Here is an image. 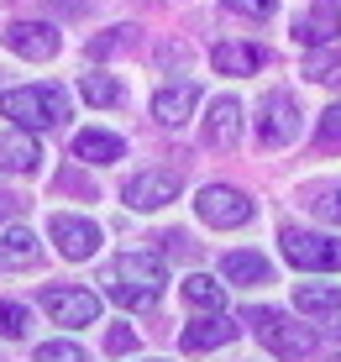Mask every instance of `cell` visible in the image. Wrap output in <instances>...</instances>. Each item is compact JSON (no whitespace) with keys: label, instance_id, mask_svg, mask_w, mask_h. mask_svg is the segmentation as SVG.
<instances>
[{"label":"cell","instance_id":"cell-6","mask_svg":"<svg viewBox=\"0 0 341 362\" xmlns=\"http://www.w3.org/2000/svg\"><path fill=\"white\" fill-rule=\"evenodd\" d=\"M294 136H299V105H294V95H284V90L262 95V105H258V142L262 147H289Z\"/></svg>","mask_w":341,"mask_h":362},{"label":"cell","instance_id":"cell-26","mask_svg":"<svg viewBox=\"0 0 341 362\" xmlns=\"http://www.w3.org/2000/svg\"><path fill=\"white\" fill-rule=\"evenodd\" d=\"M32 357H37V362H90L79 341H63V336H58V341H42Z\"/></svg>","mask_w":341,"mask_h":362},{"label":"cell","instance_id":"cell-21","mask_svg":"<svg viewBox=\"0 0 341 362\" xmlns=\"http://www.w3.org/2000/svg\"><path fill=\"white\" fill-rule=\"evenodd\" d=\"M184 299L195 310H205V315H216V310L226 305V289L210 279V273H189V279H184Z\"/></svg>","mask_w":341,"mask_h":362},{"label":"cell","instance_id":"cell-10","mask_svg":"<svg viewBox=\"0 0 341 362\" xmlns=\"http://www.w3.org/2000/svg\"><path fill=\"white\" fill-rule=\"evenodd\" d=\"M42 310L58 326H90L100 315V299L90 289H42Z\"/></svg>","mask_w":341,"mask_h":362},{"label":"cell","instance_id":"cell-20","mask_svg":"<svg viewBox=\"0 0 341 362\" xmlns=\"http://www.w3.org/2000/svg\"><path fill=\"white\" fill-rule=\"evenodd\" d=\"M294 305L305 310V315H336V310H341V289H336V284H299Z\"/></svg>","mask_w":341,"mask_h":362},{"label":"cell","instance_id":"cell-29","mask_svg":"<svg viewBox=\"0 0 341 362\" xmlns=\"http://www.w3.org/2000/svg\"><path fill=\"white\" fill-rule=\"evenodd\" d=\"M132 32H137V27H116L110 37H95V42H90V58H105V53H116V47H126V42H132Z\"/></svg>","mask_w":341,"mask_h":362},{"label":"cell","instance_id":"cell-2","mask_svg":"<svg viewBox=\"0 0 341 362\" xmlns=\"http://www.w3.org/2000/svg\"><path fill=\"white\" fill-rule=\"evenodd\" d=\"M0 116H11L21 132H58L69 127V90H58V84L0 90Z\"/></svg>","mask_w":341,"mask_h":362},{"label":"cell","instance_id":"cell-14","mask_svg":"<svg viewBox=\"0 0 341 362\" xmlns=\"http://www.w3.org/2000/svg\"><path fill=\"white\" fill-rule=\"evenodd\" d=\"M336 32H341V16H336V6H310L305 16H294V37L305 47H336Z\"/></svg>","mask_w":341,"mask_h":362},{"label":"cell","instance_id":"cell-18","mask_svg":"<svg viewBox=\"0 0 341 362\" xmlns=\"http://www.w3.org/2000/svg\"><path fill=\"white\" fill-rule=\"evenodd\" d=\"M210 64H216L221 74H258L262 64H268V53L252 42H221L216 53H210Z\"/></svg>","mask_w":341,"mask_h":362},{"label":"cell","instance_id":"cell-17","mask_svg":"<svg viewBox=\"0 0 341 362\" xmlns=\"http://www.w3.org/2000/svg\"><path fill=\"white\" fill-rule=\"evenodd\" d=\"M37 257H42V247H37V236L27 226H6L0 231V268H37Z\"/></svg>","mask_w":341,"mask_h":362},{"label":"cell","instance_id":"cell-27","mask_svg":"<svg viewBox=\"0 0 341 362\" xmlns=\"http://www.w3.org/2000/svg\"><path fill=\"white\" fill-rule=\"evenodd\" d=\"M315 142L320 147H341V105H325L320 127H315Z\"/></svg>","mask_w":341,"mask_h":362},{"label":"cell","instance_id":"cell-30","mask_svg":"<svg viewBox=\"0 0 341 362\" xmlns=\"http://www.w3.org/2000/svg\"><path fill=\"white\" fill-rule=\"evenodd\" d=\"M132 346H137V331H132V326H110V331H105V352H110V357H126Z\"/></svg>","mask_w":341,"mask_h":362},{"label":"cell","instance_id":"cell-11","mask_svg":"<svg viewBox=\"0 0 341 362\" xmlns=\"http://www.w3.org/2000/svg\"><path fill=\"white\" fill-rule=\"evenodd\" d=\"M236 320L231 315H200V320H189L184 326V336H179V346L184 352H216V346H226V341H236Z\"/></svg>","mask_w":341,"mask_h":362},{"label":"cell","instance_id":"cell-16","mask_svg":"<svg viewBox=\"0 0 341 362\" xmlns=\"http://www.w3.org/2000/svg\"><path fill=\"white\" fill-rule=\"evenodd\" d=\"M121 153H126V142H121L116 132H100V127H90V132H79V136H74V158H79V163H90V168L116 163Z\"/></svg>","mask_w":341,"mask_h":362},{"label":"cell","instance_id":"cell-9","mask_svg":"<svg viewBox=\"0 0 341 362\" xmlns=\"http://www.w3.org/2000/svg\"><path fill=\"white\" fill-rule=\"evenodd\" d=\"M58 27H47V21H11L6 27V47L16 58H32V64H47V58L58 53Z\"/></svg>","mask_w":341,"mask_h":362},{"label":"cell","instance_id":"cell-24","mask_svg":"<svg viewBox=\"0 0 341 362\" xmlns=\"http://www.w3.org/2000/svg\"><path fill=\"white\" fill-rule=\"evenodd\" d=\"M32 326V315H27V305H16V299H0V336H11V341H21Z\"/></svg>","mask_w":341,"mask_h":362},{"label":"cell","instance_id":"cell-12","mask_svg":"<svg viewBox=\"0 0 341 362\" xmlns=\"http://www.w3.org/2000/svg\"><path fill=\"white\" fill-rule=\"evenodd\" d=\"M195 105H200L195 84H163V90L153 95V121L158 127H184V121L195 116Z\"/></svg>","mask_w":341,"mask_h":362},{"label":"cell","instance_id":"cell-32","mask_svg":"<svg viewBox=\"0 0 341 362\" xmlns=\"http://www.w3.org/2000/svg\"><path fill=\"white\" fill-rule=\"evenodd\" d=\"M147 362H163V357H147Z\"/></svg>","mask_w":341,"mask_h":362},{"label":"cell","instance_id":"cell-5","mask_svg":"<svg viewBox=\"0 0 341 362\" xmlns=\"http://www.w3.org/2000/svg\"><path fill=\"white\" fill-rule=\"evenodd\" d=\"M195 216L216 231H231V226H247L252 221V199L242 189H231V184H205L195 194Z\"/></svg>","mask_w":341,"mask_h":362},{"label":"cell","instance_id":"cell-3","mask_svg":"<svg viewBox=\"0 0 341 362\" xmlns=\"http://www.w3.org/2000/svg\"><path fill=\"white\" fill-rule=\"evenodd\" d=\"M247 320L258 326L262 336V346H268L273 357H284V362H305L315 352V331L310 326H299L294 315H284V310H247Z\"/></svg>","mask_w":341,"mask_h":362},{"label":"cell","instance_id":"cell-13","mask_svg":"<svg viewBox=\"0 0 341 362\" xmlns=\"http://www.w3.org/2000/svg\"><path fill=\"white\" fill-rule=\"evenodd\" d=\"M205 142H210V147H236V142H242V100L221 95L216 105H210V116H205Z\"/></svg>","mask_w":341,"mask_h":362},{"label":"cell","instance_id":"cell-8","mask_svg":"<svg viewBox=\"0 0 341 362\" xmlns=\"http://www.w3.org/2000/svg\"><path fill=\"white\" fill-rule=\"evenodd\" d=\"M121 199H126L132 210H163V205H173V199H179V173L147 168V173H137V179H126Z\"/></svg>","mask_w":341,"mask_h":362},{"label":"cell","instance_id":"cell-1","mask_svg":"<svg viewBox=\"0 0 341 362\" xmlns=\"http://www.w3.org/2000/svg\"><path fill=\"white\" fill-rule=\"evenodd\" d=\"M163 284H168V268H163V257H153V252H121L105 273V294L126 310H153Z\"/></svg>","mask_w":341,"mask_h":362},{"label":"cell","instance_id":"cell-22","mask_svg":"<svg viewBox=\"0 0 341 362\" xmlns=\"http://www.w3.org/2000/svg\"><path fill=\"white\" fill-rule=\"evenodd\" d=\"M305 79L341 90V47H315V53L305 58Z\"/></svg>","mask_w":341,"mask_h":362},{"label":"cell","instance_id":"cell-25","mask_svg":"<svg viewBox=\"0 0 341 362\" xmlns=\"http://www.w3.org/2000/svg\"><path fill=\"white\" fill-rule=\"evenodd\" d=\"M310 210L320 221H336V226H341V184H320V189L310 194Z\"/></svg>","mask_w":341,"mask_h":362},{"label":"cell","instance_id":"cell-7","mask_svg":"<svg viewBox=\"0 0 341 362\" xmlns=\"http://www.w3.org/2000/svg\"><path fill=\"white\" fill-rule=\"evenodd\" d=\"M47 236L58 242V252L69 257V263H84V257L100 252V226H95V221H84V216H63V210H53Z\"/></svg>","mask_w":341,"mask_h":362},{"label":"cell","instance_id":"cell-31","mask_svg":"<svg viewBox=\"0 0 341 362\" xmlns=\"http://www.w3.org/2000/svg\"><path fill=\"white\" fill-rule=\"evenodd\" d=\"M331 331H336V336H341V320H336V326H331Z\"/></svg>","mask_w":341,"mask_h":362},{"label":"cell","instance_id":"cell-19","mask_svg":"<svg viewBox=\"0 0 341 362\" xmlns=\"http://www.w3.org/2000/svg\"><path fill=\"white\" fill-rule=\"evenodd\" d=\"M221 273L231 284H273V268L262 252H226L221 257Z\"/></svg>","mask_w":341,"mask_h":362},{"label":"cell","instance_id":"cell-4","mask_svg":"<svg viewBox=\"0 0 341 362\" xmlns=\"http://www.w3.org/2000/svg\"><path fill=\"white\" fill-rule=\"evenodd\" d=\"M284 257L305 273H336L341 268V242L336 236H320V231H305V226H284Z\"/></svg>","mask_w":341,"mask_h":362},{"label":"cell","instance_id":"cell-23","mask_svg":"<svg viewBox=\"0 0 341 362\" xmlns=\"http://www.w3.org/2000/svg\"><path fill=\"white\" fill-rule=\"evenodd\" d=\"M79 90H84V100H90V105H121V100H126V90L110 79V74H84Z\"/></svg>","mask_w":341,"mask_h":362},{"label":"cell","instance_id":"cell-28","mask_svg":"<svg viewBox=\"0 0 341 362\" xmlns=\"http://www.w3.org/2000/svg\"><path fill=\"white\" fill-rule=\"evenodd\" d=\"M226 11H236V16H252V21H268L273 11H279V0H226Z\"/></svg>","mask_w":341,"mask_h":362},{"label":"cell","instance_id":"cell-15","mask_svg":"<svg viewBox=\"0 0 341 362\" xmlns=\"http://www.w3.org/2000/svg\"><path fill=\"white\" fill-rule=\"evenodd\" d=\"M37 163H42V147H37L32 132H21V127L0 132V168L6 173H37Z\"/></svg>","mask_w":341,"mask_h":362}]
</instances>
